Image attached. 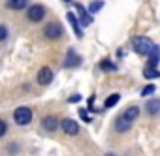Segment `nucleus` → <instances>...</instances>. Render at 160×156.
<instances>
[{
    "label": "nucleus",
    "mask_w": 160,
    "mask_h": 156,
    "mask_svg": "<svg viewBox=\"0 0 160 156\" xmlns=\"http://www.w3.org/2000/svg\"><path fill=\"white\" fill-rule=\"evenodd\" d=\"M42 128H43L45 132H55V130L58 128V119H57L55 115L45 117V119L42 120Z\"/></svg>",
    "instance_id": "1a4fd4ad"
},
{
    "label": "nucleus",
    "mask_w": 160,
    "mask_h": 156,
    "mask_svg": "<svg viewBox=\"0 0 160 156\" xmlns=\"http://www.w3.org/2000/svg\"><path fill=\"white\" fill-rule=\"evenodd\" d=\"M154 90H156V87H154V85H147V87L141 90V96H151Z\"/></svg>",
    "instance_id": "aec40b11"
},
{
    "label": "nucleus",
    "mask_w": 160,
    "mask_h": 156,
    "mask_svg": "<svg viewBox=\"0 0 160 156\" xmlns=\"http://www.w3.org/2000/svg\"><path fill=\"white\" fill-rule=\"evenodd\" d=\"M152 41L149 40V38H145V36H136L134 40H132V49L138 53V55H149L151 53V49H152Z\"/></svg>",
    "instance_id": "f257e3e1"
},
{
    "label": "nucleus",
    "mask_w": 160,
    "mask_h": 156,
    "mask_svg": "<svg viewBox=\"0 0 160 156\" xmlns=\"http://www.w3.org/2000/svg\"><path fill=\"white\" fill-rule=\"evenodd\" d=\"M79 117H81L85 122H91V120H92V117L87 113V109H79Z\"/></svg>",
    "instance_id": "412c9836"
},
{
    "label": "nucleus",
    "mask_w": 160,
    "mask_h": 156,
    "mask_svg": "<svg viewBox=\"0 0 160 156\" xmlns=\"http://www.w3.org/2000/svg\"><path fill=\"white\" fill-rule=\"evenodd\" d=\"M160 60V47L158 45H152L151 53H149V68H154Z\"/></svg>",
    "instance_id": "4468645a"
},
{
    "label": "nucleus",
    "mask_w": 160,
    "mask_h": 156,
    "mask_svg": "<svg viewBox=\"0 0 160 156\" xmlns=\"http://www.w3.org/2000/svg\"><path fill=\"white\" fill-rule=\"evenodd\" d=\"M8 8L10 10H15V12H21L25 8H28V0H8Z\"/></svg>",
    "instance_id": "2eb2a0df"
},
{
    "label": "nucleus",
    "mask_w": 160,
    "mask_h": 156,
    "mask_svg": "<svg viewBox=\"0 0 160 156\" xmlns=\"http://www.w3.org/2000/svg\"><path fill=\"white\" fill-rule=\"evenodd\" d=\"M106 156H117V154H113V152H108V154H106Z\"/></svg>",
    "instance_id": "393cba45"
},
{
    "label": "nucleus",
    "mask_w": 160,
    "mask_h": 156,
    "mask_svg": "<svg viewBox=\"0 0 160 156\" xmlns=\"http://www.w3.org/2000/svg\"><path fill=\"white\" fill-rule=\"evenodd\" d=\"M143 75L147 77V79H156V77H160V71H158L156 68H147V70L143 71Z\"/></svg>",
    "instance_id": "f3484780"
},
{
    "label": "nucleus",
    "mask_w": 160,
    "mask_h": 156,
    "mask_svg": "<svg viewBox=\"0 0 160 156\" xmlns=\"http://www.w3.org/2000/svg\"><path fill=\"white\" fill-rule=\"evenodd\" d=\"M115 128H117V132H121V134H124V132H128L130 128H132V122H128L126 119H122L121 115L115 119Z\"/></svg>",
    "instance_id": "9b49d317"
},
{
    "label": "nucleus",
    "mask_w": 160,
    "mask_h": 156,
    "mask_svg": "<svg viewBox=\"0 0 160 156\" xmlns=\"http://www.w3.org/2000/svg\"><path fill=\"white\" fill-rule=\"evenodd\" d=\"M79 100H81V96H79V94H73V96H70V98H68V102H70V104H75V102H79Z\"/></svg>",
    "instance_id": "b1692460"
},
{
    "label": "nucleus",
    "mask_w": 160,
    "mask_h": 156,
    "mask_svg": "<svg viewBox=\"0 0 160 156\" xmlns=\"http://www.w3.org/2000/svg\"><path fill=\"white\" fill-rule=\"evenodd\" d=\"M51 81H53V70L47 68V66H43V68L38 71V83H40L42 87H47Z\"/></svg>",
    "instance_id": "423d86ee"
},
{
    "label": "nucleus",
    "mask_w": 160,
    "mask_h": 156,
    "mask_svg": "<svg viewBox=\"0 0 160 156\" xmlns=\"http://www.w3.org/2000/svg\"><path fill=\"white\" fill-rule=\"evenodd\" d=\"M66 17H68V21L72 23V28H73V32H75V36H77V38H83V30H81V25H79V21L75 19V15H73V13L70 12V13H68Z\"/></svg>",
    "instance_id": "ddd939ff"
},
{
    "label": "nucleus",
    "mask_w": 160,
    "mask_h": 156,
    "mask_svg": "<svg viewBox=\"0 0 160 156\" xmlns=\"http://www.w3.org/2000/svg\"><path fill=\"white\" fill-rule=\"evenodd\" d=\"M73 6H75V10H77L79 19H81V21H79V25H81V27H89V25H91V21H92V17L87 13V10H85L81 4H79V2H75Z\"/></svg>",
    "instance_id": "0eeeda50"
},
{
    "label": "nucleus",
    "mask_w": 160,
    "mask_h": 156,
    "mask_svg": "<svg viewBox=\"0 0 160 156\" xmlns=\"http://www.w3.org/2000/svg\"><path fill=\"white\" fill-rule=\"evenodd\" d=\"M145 109H147L149 115H158V113H160V100H158V98L149 100V102L145 104Z\"/></svg>",
    "instance_id": "f8f14e48"
},
{
    "label": "nucleus",
    "mask_w": 160,
    "mask_h": 156,
    "mask_svg": "<svg viewBox=\"0 0 160 156\" xmlns=\"http://www.w3.org/2000/svg\"><path fill=\"white\" fill-rule=\"evenodd\" d=\"M119 100H121V96H119V94H111V96H108V98H106L104 107H106V109H109V107L117 105V102H119Z\"/></svg>",
    "instance_id": "dca6fc26"
},
{
    "label": "nucleus",
    "mask_w": 160,
    "mask_h": 156,
    "mask_svg": "<svg viewBox=\"0 0 160 156\" xmlns=\"http://www.w3.org/2000/svg\"><path fill=\"white\" fill-rule=\"evenodd\" d=\"M62 25L60 23H49V25H45V28H43V36L45 38H49V40H58L60 36H62Z\"/></svg>",
    "instance_id": "20e7f679"
},
{
    "label": "nucleus",
    "mask_w": 160,
    "mask_h": 156,
    "mask_svg": "<svg viewBox=\"0 0 160 156\" xmlns=\"http://www.w3.org/2000/svg\"><path fill=\"white\" fill-rule=\"evenodd\" d=\"M27 17H28V21H32V23H40V21L45 17V8H43L42 4H34V6L28 8Z\"/></svg>",
    "instance_id": "7ed1b4c3"
},
{
    "label": "nucleus",
    "mask_w": 160,
    "mask_h": 156,
    "mask_svg": "<svg viewBox=\"0 0 160 156\" xmlns=\"http://www.w3.org/2000/svg\"><path fill=\"white\" fill-rule=\"evenodd\" d=\"M60 128H62V132L66 135H77L79 134V124L75 120H72V119H62Z\"/></svg>",
    "instance_id": "39448f33"
},
{
    "label": "nucleus",
    "mask_w": 160,
    "mask_h": 156,
    "mask_svg": "<svg viewBox=\"0 0 160 156\" xmlns=\"http://www.w3.org/2000/svg\"><path fill=\"white\" fill-rule=\"evenodd\" d=\"M79 64H81V56H79L73 49H70L68 55H66V58H64V68H75Z\"/></svg>",
    "instance_id": "6e6552de"
},
{
    "label": "nucleus",
    "mask_w": 160,
    "mask_h": 156,
    "mask_svg": "<svg viewBox=\"0 0 160 156\" xmlns=\"http://www.w3.org/2000/svg\"><path fill=\"white\" fill-rule=\"evenodd\" d=\"M6 132H8V124H6V120L0 119V137H4Z\"/></svg>",
    "instance_id": "5701e85b"
},
{
    "label": "nucleus",
    "mask_w": 160,
    "mask_h": 156,
    "mask_svg": "<svg viewBox=\"0 0 160 156\" xmlns=\"http://www.w3.org/2000/svg\"><path fill=\"white\" fill-rule=\"evenodd\" d=\"M100 68L106 70V71H117V66H115L113 62H109V60H102V62H100Z\"/></svg>",
    "instance_id": "6ab92c4d"
},
{
    "label": "nucleus",
    "mask_w": 160,
    "mask_h": 156,
    "mask_svg": "<svg viewBox=\"0 0 160 156\" xmlns=\"http://www.w3.org/2000/svg\"><path fill=\"white\" fill-rule=\"evenodd\" d=\"M13 120L19 124V126H27V124H30L32 122V111L28 109V107H17L15 111H13Z\"/></svg>",
    "instance_id": "f03ea898"
},
{
    "label": "nucleus",
    "mask_w": 160,
    "mask_h": 156,
    "mask_svg": "<svg viewBox=\"0 0 160 156\" xmlns=\"http://www.w3.org/2000/svg\"><path fill=\"white\" fill-rule=\"evenodd\" d=\"M8 38V27L6 25H0V41H4Z\"/></svg>",
    "instance_id": "4be33fe9"
},
{
    "label": "nucleus",
    "mask_w": 160,
    "mask_h": 156,
    "mask_svg": "<svg viewBox=\"0 0 160 156\" xmlns=\"http://www.w3.org/2000/svg\"><path fill=\"white\" fill-rule=\"evenodd\" d=\"M104 8V2L102 0H94V2H91V6H89V12L91 13H96V12H100Z\"/></svg>",
    "instance_id": "a211bd4d"
},
{
    "label": "nucleus",
    "mask_w": 160,
    "mask_h": 156,
    "mask_svg": "<svg viewBox=\"0 0 160 156\" xmlns=\"http://www.w3.org/2000/svg\"><path fill=\"white\" fill-rule=\"evenodd\" d=\"M122 119H126L128 122H134L138 117H139V107L138 105H130V107H126L124 111H122V115H121Z\"/></svg>",
    "instance_id": "9d476101"
}]
</instances>
